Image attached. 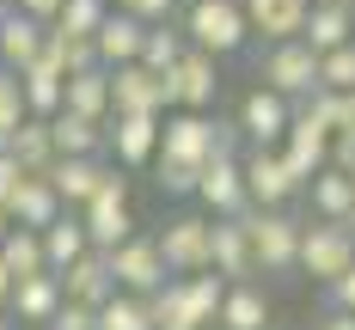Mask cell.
Instances as JSON below:
<instances>
[{
    "mask_svg": "<svg viewBox=\"0 0 355 330\" xmlns=\"http://www.w3.org/2000/svg\"><path fill=\"white\" fill-rule=\"evenodd\" d=\"M220 300H227V282L209 269L190 282H166L147 300V312H153V330H209L220 324Z\"/></svg>",
    "mask_w": 355,
    "mask_h": 330,
    "instance_id": "cell-1",
    "label": "cell"
},
{
    "mask_svg": "<svg viewBox=\"0 0 355 330\" xmlns=\"http://www.w3.org/2000/svg\"><path fill=\"white\" fill-rule=\"evenodd\" d=\"M184 37H190V49H202V55H214V62L239 55V49L251 43L245 0H190V12H184Z\"/></svg>",
    "mask_w": 355,
    "mask_h": 330,
    "instance_id": "cell-2",
    "label": "cell"
},
{
    "mask_svg": "<svg viewBox=\"0 0 355 330\" xmlns=\"http://www.w3.org/2000/svg\"><path fill=\"white\" fill-rule=\"evenodd\" d=\"M300 232H306V220L282 214H263V208H251L245 214V239H251V257H257V275H288V269H300Z\"/></svg>",
    "mask_w": 355,
    "mask_h": 330,
    "instance_id": "cell-3",
    "label": "cell"
},
{
    "mask_svg": "<svg viewBox=\"0 0 355 330\" xmlns=\"http://www.w3.org/2000/svg\"><path fill=\"white\" fill-rule=\"evenodd\" d=\"M159 257H166V275L190 282V275H209L214 269V220L209 214H178L159 232Z\"/></svg>",
    "mask_w": 355,
    "mask_h": 330,
    "instance_id": "cell-4",
    "label": "cell"
},
{
    "mask_svg": "<svg viewBox=\"0 0 355 330\" xmlns=\"http://www.w3.org/2000/svg\"><path fill=\"white\" fill-rule=\"evenodd\" d=\"M80 226H86V239H92V251L98 257H110L116 245H129L135 239V214H129V183L110 172L105 178V190L80 208Z\"/></svg>",
    "mask_w": 355,
    "mask_h": 330,
    "instance_id": "cell-5",
    "label": "cell"
},
{
    "mask_svg": "<svg viewBox=\"0 0 355 330\" xmlns=\"http://www.w3.org/2000/svg\"><path fill=\"white\" fill-rule=\"evenodd\" d=\"M257 80H263V92H276L288 104H313V98H319V55H313L306 43H276V49L263 55Z\"/></svg>",
    "mask_w": 355,
    "mask_h": 330,
    "instance_id": "cell-6",
    "label": "cell"
},
{
    "mask_svg": "<svg viewBox=\"0 0 355 330\" xmlns=\"http://www.w3.org/2000/svg\"><path fill=\"white\" fill-rule=\"evenodd\" d=\"M349 269H355V232L349 226H331V220H313V226L300 232V275L337 288Z\"/></svg>",
    "mask_w": 355,
    "mask_h": 330,
    "instance_id": "cell-7",
    "label": "cell"
},
{
    "mask_svg": "<svg viewBox=\"0 0 355 330\" xmlns=\"http://www.w3.org/2000/svg\"><path fill=\"white\" fill-rule=\"evenodd\" d=\"M105 263H110L116 293H135V300H153V293L172 282V275H166V257H159V239H147V232H135L129 245H116Z\"/></svg>",
    "mask_w": 355,
    "mask_h": 330,
    "instance_id": "cell-8",
    "label": "cell"
},
{
    "mask_svg": "<svg viewBox=\"0 0 355 330\" xmlns=\"http://www.w3.org/2000/svg\"><path fill=\"white\" fill-rule=\"evenodd\" d=\"M331 141H337V135H331V129H324L319 116H313V110L300 104L276 153H282V165H288V172H294L300 183H313L319 172H331Z\"/></svg>",
    "mask_w": 355,
    "mask_h": 330,
    "instance_id": "cell-9",
    "label": "cell"
},
{
    "mask_svg": "<svg viewBox=\"0 0 355 330\" xmlns=\"http://www.w3.org/2000/svg\"><path fill=\"white\" fill-rule=\"evenodd\" d=\"M110 116H172V80L135 68L110 73Z\"/></svg>",
    "mask_w": 355,
    "mask_h": 330,
    "instance_id": "cell-10",
    "label": "cell"
},
{
    "mask_svg": "<svg viewBox=\"0 0 355 330\" xmlns=\"http://www.w3.org/2000/svg\"><path fill=\"white\" fill-rule=\"evenodd\" d=\"M294 110L300 104H288V98H276V92H263V86H251L245 98H239V135L251 141V153H276L288 135V122H294Z\"/></svg>",
    "mask_w": 355,
    "mask_h": 330,
    "instance_id": "cell-11",
    "label": "cell"
},
{
    "mask_svg": "<svg viewBox=\"0 0 355 330\" xmlns=\"http://www.w3.org/2000/svg\"><path fill=\"white\" fill-rule=\"evenodd\" d=\"M196 202H202V214H209V220H245V214H251L245 159H214V165H202Z\"/></svg>",
    "mask_w": 355,
    "mask_h": 330,
    "instance_id": "cell-12",
    "label": "cell"
},
{
    "mask_svg": "<svg viewBox=\"0 0 355 330\" xmlns=\"http://www.w3.org/2000/svg\"><path fill=\"white\" fill-rule=\"evenodd\" d=\"M166 80H172V110H184V116H209L214 92H220V62L202 55V49H190Z\"/></svg>",
    "mask_w": 355,
    "mask_h": 330,
    "instance_id": "cell-13",
    "label": "cell"
},
{
    "mask_svg": "<svg viewBox=\"0 0 355 330\" xmlns=\"http://www.w3.org/2000/svg\"><path fill=\"white\" fill-rule=\"evenodd\" d=\"M245 190H251V208L282 214V208L300 196V190H306V183L282 165V153H245Z\"/></svg>",
    "mask_w": 355,
    "mask_h": 330,
    "instance_id": "cell-14",
    "label": "cell"
},
{
    "mask_svg": "<svg viewBox=\"0 0 355 330\" xmlns=\"http://www.w3.org/2000/svg\"><path fill=\"white\" fill-rule=\"evenodd\" d=\"M313 19V0H245V25L251 37H263L270 49L276 43H300Z\"/></svg>",
    "mask_w": 355,
    "mask_h": 330,
    "instance_id": "cell-15",
    "label": "cell"
},
{
    "mask_svg": "<svg viewBox=\"0 0 355 330\" xmlns=\"http://www.w3.org/2000/svg\"><path fill=\"white\" fill-rule=\"evenodd\" d=\"M19 86H25V104H31L37 122H49V116H62V104H68V73H62V62L43 49L31 68L19 73Z\"/></svg>",
    "mask_w": 355,
    "mask_h": 330,
    "instance_id": "cell-16",
    "label": "cell"
},
{
    "mask_svg": "<svg viewBox=\"0 0 355 330\" xmlns=\"http://www.w3.org/2000/svg\"><path fill=\"white\" fill-rule=\"evenodd\" d=\"M147 31H153V25H141V19H129V12H116V6H110L105 31L92 37V43H98V62H105V73L135 68V62H141V49H147Z\"/></svg>",
    "mask_w": 355,
    "mask_h": 330,
    "instance_id": "cell-17",
    "label": "cell"
},
{
    "mask_svg": "<svg viewBox=\"0 0 355 330\" xmlns=\"http://www.w3.org/2000/svg\"><path fill=\"white\" fill-rule=\"evenodd\" d=\"M62 293H68V306H86V312H105L110 300H116V282H110V263L98 251H86L73 269H62Z\"/></svg>",
    "mask_w": 355,
    "mask_h": 330,
    "instance_id": "cell-18",
    "label": "cell"
},
{
    "mask_svg": "<svg viewBox=\"0 0 355 330\" xmlns=\"http://www.w3.org/2000/svg\"><path fill=\"white\" fill-rule=\"evenodd\" d=\"M49 49V25H37V19H25V12H0V62H6V73H25Z\"/></svg>",
    "mask_w": 355,
    "mask_h": 330,
    "instance_id": "cell-19",
    "label": "cell"
},
{
    "mask_svg": "<svg viewBox=\"0 0 355 330\" xmlns=\"http://www.w3.org/2000/svg\"><path fill=\"white\" fill-rule=\"evenodd\" d=\"M105 178H110L105 159H55V165H49V183H55V196H62L68 214H80V208L105 190Z\"/></svg>",
    "mask_w": 355,
    "mask_h": 330,
    "instance_id": "cell-20",
    "label": "cell"
},
{
    "mask_svg": "<svg viewBox=\"0 0 355 330\" xmlns=\"http://www.w3.org/2000/svg\"><path fill=\"white\" fill-rule=\"evenodd\" d=\"M62 214H68V208H62V196H55V183H49V178H25V183H19V196L6 202V220L25 226V232H49Z\"/></svg>",
    "mask_w": 355,
    "mask_h": 330,
    "instance_id": "cell-21",
    "label": "cell"
},
{
    "mask_svg": "<svg viewBox=\"0 0 355 330\" xmlns=\"http://www.w3.org/2000/svg\"><path fill=\"white\" fill-rule=\"evenodd\" d=\"M159 129H166V116H110V153H116V165L159 159Z\"/></svg>",
    "mask_w": 355,
    "mask_h": 330,
    "instance_id": "cell-22",
    "label": "cell"
},
{
    "mask_svg": "<svg viewBox=\"0 0 355 330\" xmlns=\"http://www.w3.org/2000/svg\"><path fill=\"white\" fill-rule=\"evenodd\" d=\"M214 275L227 288H239L257 275V257H251V239H245V220H214Z\"/></svg>",
    "mask_w": 355,
    "mask_h": 330,
    "instance_id": "cell-23",
    "label": "cell"
},
{
    "mask_svg": "<svg viewBox=\"0 0 355 330\" xmlns=\"http://www.w3.org/2000/svg\"><path fill=\"white\" fill-rule=\"evenodd\" d=\"M49 135H55V159H98L110 147V122H86V116H49Z\"/></svg>",
    "mask_w": 355,
    "mask_h": 330,
    "instance_id": "cell-24",
    "label": "cell"
},
{
    "mask_svg": "<svg viewBox=\"0 0 355 330\" xmlns=\"http://www.w3.org/2000/svg\"><path fill=\"white\" fill-rule=\"evenodd\" d=\"M68 306V293H62V275H31V282H19L12 288V312H19V324H55V312Z\"/></svg>",
    "mask_w": 355,
    "mask_h": 330,
    "instance_id": "cell-25",
    "label": "cell"
},
{
    "mask_svg": "<svg viewBox=\"0 0 355 330\" xmlns=\"http://www.w3.org/2000/svg\"><path fill=\"white\" fill-rule=\"evenodd\" d=\"M306 196H313V214L331 220V226H349L355 220V178H343V172H319L306 183Z\"/></svg>",
    "mask_w": 355,
    "mask_h": 330,
    "instance_id": "cell-26",
    "label": "cell"
},
{
    "mask_svg": "<svg viewBox=\"0 0 355 330\" xmlns=\"http://www.w3.org/2000/svg\"><path fill=\"white\" fill-rule=\"evenodd\" d=\"M313 55H331V49H343L355 43V6H313V19H306V37H300Z\"/></svg>",
    "mask_w": 355,
    "mask_h": 330,
    "instance_id": "cell-27",
    "label": "cell"
},
{
    "mask_svg": "<svg viewBox=\"0 0 355 330\" xmlns=\"http://www.w3.org/2000/svg\"><path fill=\"white\" fill-rule=\"evenodd\" d=\"M220 330H270V293L257 282H239L220 300Z\"/></svg>",
    "mask_w": 355,
    "mask_h": 330,
    "instance_id": "cell-28",
    "label": "cell"
},
{
    "mask_svg": "<svg viewBox=\"0 0 355 330\" xmlns=\"http://www.w3.org/2000/svg\"><path fill=\"white\" fill-rule=\"evenodd\" d=\"M92 251V239H86V226H80V214H62L49 232H43V263H49V275H62V269H73L80 257Z\"/></svg>",
    "mask_w": 355,
    "mask_h": 330,
    "instance_id": "cell-29",
    "label": "cell"
},
{
    "mask_svg": "<svg viewBox=\"0 0 355 330\" xmlns=\"http://www.w3.org/2000/svg\"><path fill=\"white\" fill-rule=\"evenodd\" d=\"M12 159H19V172L25 178H49V165H55V135H49V122H25L19 135H12V147H6Z\"/></svg>",
    "mask_w": 355,
    "mask_h": 330,
    "instance_id": "cell-30",
    "label": "cell"
},
{
    "mask_svg": "<svg viewBox=\"0 0 355 330\" xmlns=\"http://www.w3.org/2000/svg\"><path fill=\"white\" fill-rule=\"evenodd\" d=\"M73 116H86V122H110V73L92 68V73H73L68 80V104Z\"/></svg>",
    "mask_w": 355,
    "mask_h": 330,
    "instance_id": "cell-31",
    "label": "cell"
},
{
    "mask_svg": "<svg viewBox=\"0 0 355 330\" xmlns=\"http://www.w3.org/2000/svg\"><path fill=\"white\" fill-rule=\"evenodd\" d=\"M0 263H6V275H12V282L49 275V263H43V232H25V226H12V232L0 239Z\"/></svg>",
    "mask_w": 355,
    "mask_h": 330,
    "instance_id": "cell-32",
    "label": "cell"
},
{
    "mask_svg": "<svg viewBox=\"0 0 355 330\" xmlns=\"http://www.w3.org/2000/svg\"><path fill=\"white\" fill-rule=\"evenodd\" d=\"M110 19V0H68L62 19L49 25V37H98Z\"/></svg>",
    "mask_w": 355,
    "mask_h": 330,
    "instance_id": "cell-33",
    "label": "cell"
},
{
    "mask_svg": "<svg viewBox=\"0 0 355 330\" xmlns=\"http://www.w3.org/2000/svg\"><path fill=\"white\" fill-rule=\"evenodd\" d=\"M184 55H190V37L172 31V25H153V31H147V49H141V68L147 73H172Z\"/></svg>",
    "mask_w": 355,
    "mask_h": 330,
    "instance_id": "cell-34",
    "label": "cell"
},
{
    "mask_svg": "<svg viewBox=\"0 0 355 330\" xmlns=\"http://www.w3.org/2000/svg\"><path fill=\"white\" fill-rule=\"evenodd\" d=\"M31 122V104H25V86H19V73L0 68V153L12 147V135Z\"/></svg>",
    "mask_w": 355,
    "mask_h": 330,
    "instance_id": "cell-35",
    "label": "cell"
},
{
    "mask_svg": "<svg viewBox=\"0 0 355 330\" xmlns=\"http://www.w3.org/2000/svg\"><path fill=\"white\" fill-rule=\"evenodd\" d=\"M49 55H55V62H62V73H92V68H105V62H98V43H92V37H49Z\"/></svg>",
    "mask_w": 355,
    "mask_h": 330,
    "instance_id": "cell-36",
    "label": "cell"
},
{
    "mask_svg": "<svg viewBox=\"0 0 355 330\" xmlns=\"http://www.w3.org/2000/svg\"><path fill=\"white\" fill-rule=\"evenodd\" d=\"M98 330H153V312H147V300H135V293H116L105 312H98Z\"/></svg>",
    "mask_w": 355,
    "mask_h": 330,
    "instance_id": "cell-37",
    "label": "cell"
},
{
    "mask_svg": "<svg viewBox=\"0 0 355 330\" xmlns=\"http://www.w3.org/2000/svg\"><path fill=\"white\" fill-rule=\"evenodd\" d=\"M306 110L319 116L331 135H349V129H355V92H319Z\"/></svg>",
    "mask_w": 355,
    "mask_h": 330,
    "instance_id": "cell-38",
    "label": "cell"
},
{
    "mask_svg": "<svg viewBox=\"0 0 355 330\" xmlns=\"http://www.w3.org/2000/svg\"><path fill=\"white\" fill-rule=\"evenodd\" d=\"M319 92H355V43L319 55Z\"/></svg>",
    "mask_w": 355,
    "mask_h": 330,
    "instance_id": "cell-39",
    "label": "cell"
},
{
    "mask_svg": "<svg viewBox=\"0 0 355 330\" xmlns=\"http://www.w3.org/2000/svg\"><path fill=\"white\" fill-rule=\"evenodd\" d=\"M153 172H159V190H166V196H196V183H202V172L172 165V159H153Z\"/></svg>",
    "mask_w": 355,
    "mask_h": 330,
    "instance_id": "cell-40",
    "label": "cell"
},
{
    "mask_svg": "<svg viewBox=\"0 0 355 330\" xmlns=\"http://www.w3.org/2000/svg\"><path fill=\"white\" fill-rule=\"evenodd\" d=\"M110 6H116V12H129V19H141V25H166L178 0H110Z\"/></svg>",
    "mask_w": 355,
    "mask_h": 330,
    "instance_id": "cell-41",
    "label": "cell"
},
{
    "mask_svg": "<svg viewBox=\"0 0 355 330\" xmlns=\"http://www.w3.org/2000/svg\"><path fill=\"white\" fill-rule=\"evenodd\" d=\"M6 6H12V12H25V19H37V25H55L68 0H6Z\"/></svg>",
    "mask_w": 355,
    "mask_h": 330,
    "instance_id": "cell-42",
    "label": "cell"
},
{
    "mask_svg": "<svg viewBox=\"0 0 355 330\" xmlns=\"http://www.w3.org/2000/svg\"><path fill=\"white\" fill-rule=\"evenodd\" d=\"M19 183H25V172H19V159H12V153H0V214H6V202L19 196Z\"/></svg>",
    "mask_w": 355,
    "mask_h": 330,
    "instance_id": "cell-43",
    "label": "cell"
},
{
    "mask_svg": "<svg viewBox=\"0 0 355 330\" xmlns=\"http://www.w3.org/2000/svg\"><path fill=\"white\" fill-rule=\"evenodd\" d=\"M49 330H98V312H86V306H62Z\"/></svg>",
    "mask_w": 355,
    "mask_h": 330,
    "instance_id": "cell-44",
    "label": "cell"
},
{
    "mask_svg": "<svg viewBox=\"0 0 355 330\" xmlns=\"http://www.w3.org/2000/svg\"><path fill=\"white\" fill-rule=\"evenodd\" d=\"M331 172H343V178H355V129L331 141Z\"/></svg>",
    "mask_w": 355,
    "mask_h": 330,
    "instance_id": "cell-45",
    "label": "cell"
},
{
    "mask_svg": "<svg viewBox=\"0 0 355 330\" xmlns=\"http://www.w3.org/2000/svg\"><path fill=\"white\" fill-rule=\"evenodd\" d=\"M331 312H349V318H355V269L331 288Z\"/></svg>",
    "mask_w": 355,
    "mask_h": 330,
    "instance_id": "cell-46",
    "label": "cell"
},
{
    "mask_svg": "<svg viewBox=\"0 0 355 330\" xmlns=\"http://www.w3.org/2000/svg\"><path fill=\"white\" fill-rule=\"evenodd\" d=\"M313 330H355V318H349V312H331V306H324V312H319V324H313Z\"/></svg>",
    "mask_w": 355,
    "mask_h": 330,
    "instance_id": "cell-47",
    "label": "cell"
},
{
    "mask_svg": "<svg viewBox=\"0 0 355 330\" xmlns=\"http://www.w3.org/2000/svg\"><path fill=\"white\" fill-rule=\"evenodd\" d=\"M12 288H19V282H12V275H6V263H0V312L12 306Z\"/></svg>",
    "mask_w": 355,
    "mask_h": 330,
    "instance_id": "cell-48",
    "label": "cell"
},
{
    "mask_svg": "<svg viewBox=\"0 0 355 330\" xmlns=\"http://www.w3.org/2000/svg\"><path fill=\"white\" fill-rule=\"evenodd\" d=\"M313 6H349V0H313Z\"/></svg>",
    "mask_w": 355,
    "mask_h": 330,
    "instance_id": "cell-49",
    "label": "cell"
},
{
    "mask_svg": "<svg viewBox=\"0 0 355 330\" xmlns=\"http://www.w3.org/2000/svg\"><path fill=\"white\" fill-rule=\"evenodd\" d=\"M6 232H12V220H6V214H0V239H6Z\"/></svg>",
    "mask_w": 355,
    "mask_h": 330,
    "instance_id": "cell-50",
    "label": "cell"
},
{
    "mask_svg": "<svg viewBox=\"0 0 355 330\" xmlns=\"http://www.w3.org/2000/svg\"><path fill=\"white\" fill-rule=\"evenodd\" d=\"M0 330H12V318H0Z\"/></svg>",
    "mask_w": 355,
    "mask_h": 330,
    "instance_id": "cell-51",
    "label": "cell"
},
{
    "mask_svg": "<svg viewBox=\"0 0 355 330\" xmlns=\"http://www.w3.org/2000/svg\"><path fill=\"white\" fill-rule=\"evenodd\" d=\"M0 12H6V0H0Z\"/></svg>",
    "mask_w": 355,
    "mask_h": 330,
    "instance_id": "cell-52",
    "label": "cell"
},
{
    "mask_svg": "<svg viewBox=\"0 0 355 330\" xmlns=\"http://www.w3.org/2000/svg\"><path fill=\"white\" fill-rule=\"evenodd\" d=\"M349 232H355V220H349Z\"/></svg>",
    "mask_w": 355,
    "mask_h": 330,
    "instance_id": "cell-53",
    "label": "cell"
},
{
    "mask_svg": "<svg viewBox=\"0 0 355 330\" xmlns=\"http://www.w3.org/2000/svg\"><path fill=\"white\" fill-rule=\"evenodd\" d=\"M0 68H6V62H0Z\"/></svg>",
    "mask_w": 355,
    "mask_h": 330,
    "instance_id": "cell-54",
    "label": "cell"
},
{
    "mask_svg": "<svg viewBox=\"0 0 355 330\" xmlns=\"http://www.w3.org/2000/svg\"><path fill=\"white\" fill-rule=\"evenodd\" d=\"M349 6H355V0H349Z\"/></svg>",
    "mask_w": 355,
    "mask_h": 330,
    "instance_id": "cell-55",
    "label": "cell"
}]
</instances>
